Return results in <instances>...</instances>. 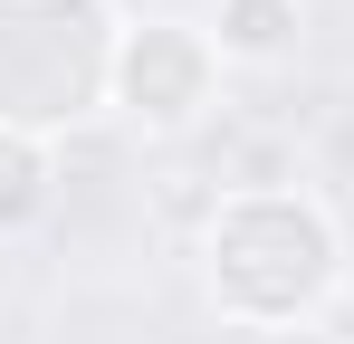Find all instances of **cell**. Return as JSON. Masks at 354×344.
Segmentation results:
<instances>
[{"instance_id": "obj_1", "label": "cell", "mask_w": 354, "mask_h": 344, "mask_svg": "<svg viewBox=\"0 0 354 344\" xmlns=\"http://www.w3.org/2000/svg\"><path fill=\"white\" fill-rule=\"evenodd\" d=\"M201 287L230 325H306L345 287V229L297 182H249L201 229Z\"/></svg>"}, {"instance_id": "obj_2", "label": "cell", "mask_w": 354, "mask_h": 344, "mask_svg": "<svg viewBox=\"0 0 354 344\" xmlns=\"http://www.w3.org/2000/svg\"><path fill=\"white\" fill-rule=\"evenodd\" d=\"M115 0H0V124L58 144L115 106Z\"/></svg>"}, {"instance_id": "obj_4", "label": "cell", "mask_w": 354, "mask_h": 344, "mask_svg": "<svg viewBox=\"0 0 354 344\" xmlns=\"http://www.w3.org/2000/svg\"><path fill=\"white\" fill-rule=\"evenodd\" d=\"M297 39H306V0H221L211 10L221 67H288Z\"/></svg>"}, {"instance_id": "obj_5", "label": "cell", "mask_w": 354, "mask_h": 344, "mask_svg": "<svg viewBox=\"0 0 354 344\" xmlns=\"http://www.w3.org/2000/svg\"><path fill=\"white\" fill-rule=\"evenodd\" d=\"M58 201V153L39 134H10L0 124V239H29Z\"/></svg>"}, {"instance_id": "obj_3", "label": "cell", "mask_w": 354, "mask_h": 344, "mask_svg": "<svg viewBox=\"0 0 354 344\" xmlns=\"http://www.w3.org/2000/svg\"><path fill=\"white\" fill-rule=\"evenodd\" d=\"M221 106V48L192 19H134L115 48V115L134 134H192Z\"/></svg>"}]
</instances>
